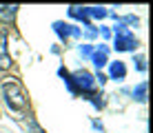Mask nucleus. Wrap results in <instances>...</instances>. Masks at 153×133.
<instances>
[{
	"label": "nucleus",
	"mask_w": 153,
	"mask_h": 133,
	"mask_svg": "<svg viewBox=\"0 0 153 133\" xmlns=\"http://www.w3.org/2000/svg\"><path fill=\"white\" fill-rule=\"evenodd\" d=\"M2 98L7 102V106L13 111H22L29 106V95L16 78H7L2 82Z\"/></svg>",
	"instance_id": "obj_1"
},
{
	"label": "nucleus",
	"mask_w": 153,
	"mask_h": 133,
	"mask_svg": "<svg viewBox=\"0 0 153 133\" xmlns=\"http://www.w3.org/2000/svg\"><path fill=\"white\" fill-rule=\"evenodd\" d=\"M113 33H115V40H113V49L115 51L124 53V51H135V49H138L140 42L135 40V36L129 31V27H122V25L115 22Z\"/></svg>",
	"instance_id": "obj_2"
},
{
	"label": "nucleus",
	"mask_w": 153,
	"mask_h": 133,
	"mask_svg": "<svg viewBox=\"0 0 153 133\" xmlns=\"http://www.w3.org/2000/svg\"><path fill=\"white\" fill-rule=\"evenodd\" d=\"M71 82H73V89H76V93H84V95H93L96 91V78H93V73H89L87 69H78V71L71 73Z\"/></svg>",
	"instance_id": "obj_3"
},
{
	"label": "nucleus",
	"mask_w": 153,
	"mask_h": 133,
	"mask_svg": "<svg viewBox=\"0 0 153 133\" xmlns=\"http://www.w3.org/2000/svg\"><path fill=\"white\" fill-rule=\"evenodd\" d=\"M53 31H56V36L62 42H67L69 38H78V36H82L80 27H76L71 22H65V20H56V22H53Z\"/></svg>",
	"instance_id": "obj_4"
},
{
	"label": "nucleus",
	"mask_w": 153,
	"mask_h": 133,
	"mask_svg": "<svg viewBox=\"0 0 153 133\" xmlns=\"http://www.w3.org/2000/svg\"><path fill=\"white\" fill-rule=\"evenodd\" d=\"M89 60L93 62V67H96L98 71H100L102 67H107V65H109V47L104 45V42H100L96 49H93V53H91V58H89Z\"/></svg>",
	"instance_id": "obj_5"
},
{
	"label": "nucleus",
	"mask_w": 153,
	"mask_h": 133,
	"mask_svg": "<svg viewBox=\"0 0 153 133\" xmlns=\"http://www.w3.org/2000/svg\"><path fill=\"white\" fill-rule=\"evenodd\" d=\"M126 78V65L122 60H115V62H109V78L107 80H115V82H120V80Z\"/></svg>",
	"instance_id": "obj_6"
},
{
	"label": "nucleus",
	"mask_w": 153,
	"mask_h": 133,
	"mask_svg": "<svg viewBox=\"0 0 153 133\" xmlns=\"http://www.w3.org/2000/svg\"><path fill=\"white\" fill-rule=\"evenodd\" d=\"M16 13H18V4H4V7H0V22H4V25H11L13 22V18H16Z\"/></svg>",
	"instance_id": "obj_7"
},
{
	"label": "nucleus",
	"mask_w": 153,
	"mask_h": 133,
	"mask_svg": "<svg viewBox=\"0 0 153 133\" xmlns=\"http://www.w3.org/2000/svg\"><path fill=\"white\" fill-rule=\"evenodd\" d=\"M146 89H149V84L142 80V82H138L133 87V91H131V95H133V100L135 102H140V104H144L146 102Z\"/></svg>",
	"instance_id": "obj_8"
},
{
	"label": "nucleus",
	"mask_w": 153,
	"mask_h": 133,
	"mask_svg": "<svg viewBox=\"0 0 153 133\" xmlns=\"http://www.w3.org/2000/svg\"><path fill=\"white\" fill-rule=\"evenodd\" d=\"M84 13H87L89 20H104L109 16V9L107 7H84Z\"/></svg>",
	"instance_id": "obj_9"
},
{
	"label": "nucleus",
	"mask_w": 153,
	"mask_h": 133,
	"mask_svg": "<svg viewBox=\"0 0 153 133\" xmlns=\"http://www.w3.org/2000/svg\"><path fill=\"white\" fill-rule=\"evenodd\" d=\"M69 16H71V18H76V20H80L84 27L91 25V20H89L87 13H84V7H76V4H71V7H69Z\"/></svg>",
	"instance_id": "obj_10"
},
{
	"label": "nucleus",
	"mask_w": 153,
	"mask_h": 133,
	"mask_svg": "<svg viewBox=\"0 0 153 133\" xmlns=\"http://www.w3.org/2000/svg\"><path fill=\"white\" fill-rule=\"evenodd\" d=\"M0 65L7 67L9 65V58H7V33L0 31Z\"/></svg>",
	"instance_id": "obj_11"
},
{
	"label": "nucleus",
	"mask_w": 153,
	"mask_h": 133,
	"mask_svg": "<svg viewBox=\"0 0 153 133\" xmlns=\"http://www.w3.org/2000/svg\"><path fill=\"white\" fill-rule=\"evenodd\" d=\"M58 76L65 80V87L69 89V93H71V95H76V89H73V82H71V73L67 71V69H62V67H60V69H58Z\"/></svg>",
	"instance_id": "obj_12"
},
{
	"label": "nucleus",
	"mask_w": 153,
	"mask_h": 133,
	"mask_svg": "<svg viewBox=\"0 0 153 133\" xmlns=\"http://www.w3.org/2000/svg\"><path fill=\"white\" fill-rule=\"evenodd\" d=\"M133 65H135V69H138L140 73H144L146 71V58L144 56H135L133 58Z\"/></svg>",
	"instance_id": "obj_13"
},
{
	"label": "nucleus",
	"mask_w": 153,
	"mask_h": 133,
	"mask_svg": "<svg viewBox=\"0 0 153 133\" xmlns=\"http://www.w3.org/2000/svg\"><path fill=\"white\" fill-rule=\"evenodd\" d=\"M78 51H80V56H82V58H91L93 47H91V45H80V47H78Z\"/></svg>",
	"instance_id": "obj_14"
},
{
	"label": "nucleus",
	"mask_w": 153,
	"mask_h": 133,
	"mask_svg": "<svg viewBox=\"0 0 153 133\" xmlns=\"http://www.w3.org/2000/svg\"><path fill=\"white\" fill-rule=\"evenodd\" d=\"M91 104L96 106V109H102V106H104V100H102V95L93 93V95H91Z\"/></svg>",
	"instance_id": "obj_15"
},
{
	"label": "nucleus",
	"mask_w": 153,
	"mask_h": 133,
	"mask_svg": "<svg viewBox=\"0 0 153 133\" xmlns=\"http://www.w3.org/2000/svg\"><path fill=\"white\" fill-rule=\"evenodd\" d=\"M93 78H96V84H100V87H102V84L107 82V76H104L102 71H98V73H96V76H93Z\"/></svg>",
	"instance_id": "obj_16"
},
{
	"label": "nucleus",
	"mask_w": 153,
	"mask_h": 133,
	"mask_svg": "<svg viewBox=\"0 0 153 133\" xmlns=\"http://www.w3.org/2000/svg\"><path fill=\"white\" fill-rule=\"evenodd\" d=\"M29 129L33 131V133H45V131H42L40 126H38V122H36V120H29Z\"/></svg>",
	"instance_id": "obj_17"
},
{
	"label": "nucleus",
	"mask_w": 153,
	"mask_h": 133,
	"mask_svg": "<svg viewBox=\"0 0 153 133\" xmlns=\"http://www.w3.org/2000/svg\"><path fill=\"white\" fill-rule=\"evenodd\" d=\"M98 33H102L104 38H109V36H111V31H109L107 27H100V29H98Z\"/></svg>",
	"instance_id": "obj_18"
}]
</instances>
